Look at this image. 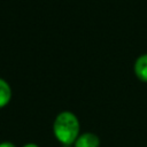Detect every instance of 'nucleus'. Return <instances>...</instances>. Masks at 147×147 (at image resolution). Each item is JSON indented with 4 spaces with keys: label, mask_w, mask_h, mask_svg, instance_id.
<instances>
[{
    "label": "nucleus",
    "mask_w": 147,
    "mask_h": 147,
    "mask_svg": "<svg viewBox=\"0 0 147 147\" xmlns=\"http://www.w3.org/2000/svg\"><path fill=\"white\" fill-rule=\"evenodd\" d=\"M53 133L61 145L74 146L76 139L80 134L78 117L69 110L59 113L53 122Z\"/></svg>",
    "instance_id": "1"
},
{
    "label": "nucleus",
    "mask_w": 147,
    "mask_h": 147,
    "mask_svg": "<svg viewBox=\"0 0 147 147\" xmlns=\"http://www.w3.org/2000/svg\"><path fill=\"white\" fill-rule=\"evenodd\" d=\"M100 138L93 132H84L78 136L74 147H99Z\"/></svg>",
    "instance_id": "2"
},
{
    "label": "nucleus",
    "mask_w": 147,
    "mask_h": 147,
    "mask_svg": "<svg viewBox=\"0 0 147 147\" xmlns=\"http://www.w3.org/2000/svg\"><path fill=\"white\" fill-rule=\"evenodd\" d=\"M134 72L140 80L147 83V54H142L136 60Z\"/></svg>",
    "instance_id": "3"
},
{
    "label": "nucleus",
    "mask_w": 147,
    "mask_h": 147,
    "mask_svg": "<svg viewBox=\"0 0 147 147\" xmlns=\"http://www.w3.org/2000/svg\"><path fill=\"white\" fill-rule=\"evenodd\" d=\"M11 99V88L9 84L0 78V108L6 107Z\"/></svg>",
    "instance_id": "4"
},
{
    "label": "nucleus",
    "mask_w": 147,
    "mask_h": 147,
    "mask_svg": "<svg viewBox=\"0 0 147 147\" xmlns=\"http://www.w3.org/2000/svg\"><path fill=\"white\" fill-rule=\"evenodd\" d=\"M0 147H16L11 141H1Z\"/></svg>",
    "instance_id": "5"
},
{
    "label": "nucleus",
    "mask_w": 147,
    "mask_h": 147,
    "mask_svg": "<svg viewBox=\"0 0 147 147\" xmlns=\"http://www.w3.org/2000/svg\"><path fill=\"white\" fill-rule=\"evenodd\" d=\"M22 147H39V145H37L36 142H28V144L23 145Z\"/></svg>",
    "instance_id": "6"
}]
</instances>
